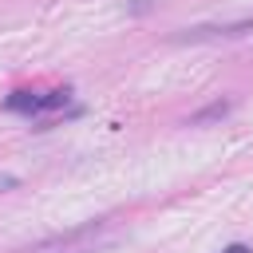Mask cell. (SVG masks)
Listing matches in <instances>:
<instances>
[{
    "label": "cell",
    "mask_w": 253,
    "mask_h": 253,
    "mask_svg": "<svg viewBox=\"0 0 253 253\" xmlns=\"http://www.w3.org/2000/svg\"><path fill=\"white\" fill-rule=\"evenodd\" d=\"M229 107H233L229 99H213V103H206V107H198V111L190 115V123H194V126H202V123H213V119H225V115H229Z\"/></svg>",
    "instance_id": "cell-1"
},
{
    "label": "cell",
    "mask_w": 253,
    "mask_h": 253,
    "mask_svg": "<svg viewBox=\"0 0 253 253\" xmlns=\"http://www.w3.org/2000/svg\"><path fill=\"white\" fill-rule=\"evenodd\" d=\"M4 107H8V111H28V115H32V111H40V95H36V91H12Z\"/></svg>",
    "instance_id": "cell-2"
},
{
    "label": "cell",
    "mask_w": 253,
    "mask_h": 253,
    "mask_svg": "<svg viewBox=\"0 0 253 253\" xmlns=\"http://www.w3.org/2000/svg\"><path fill=\"white\" fill-rule=\"evenodd\" d=\"M71 99V91L67 87H59V91H47V95H40V111H51V107H63Z\"/></svg>",
    "instance_id": "cell-3"
},
{
    "label": "cell",
    "mask_w": 253,
    "mask_h": 253,
    "mask_svg": "<svg viewBox=\"0 0 253 253\" xmlns=\"http://www.w3.org/2000/svg\"><path fill=\"white\" fill-rule=\"evenodd\" d=\"M225 253H253V249H249V245H229Z\"/></svg>",
    "instance_id": "cell-4"
},
{
    "label": "cell",
    "mask_w": 253,
    "mask_h": 253,
    "mask_svg": "<svg viewBox=\"0 0 253 253\" xmlns=\"http://www.w3.org/2000/svg\"><path fill=\"white\" fill-rule=\"evenodd\" d=\"M0 186H16V178H8V174H0Z\"/></svg>",
    "instance_id": "cell-5"
}]
</instances>
